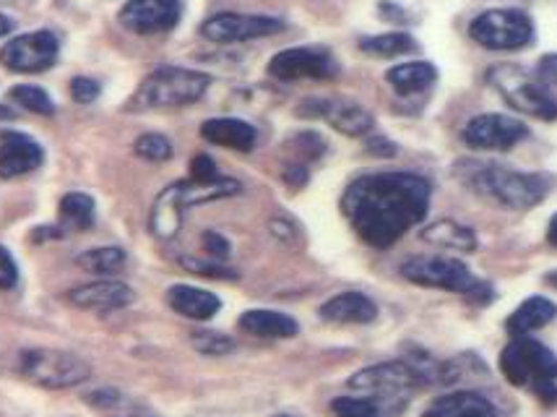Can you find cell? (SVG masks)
Listing matches in <instances>:
<instances>
[{
    "mask_svg": "<svg viewBox=\"0 0 557 417\" xmlns=\"http://www.w3.org/2000/svg\"><path fill=\"white\" fill-rule=\"evenodd\" d=\"M430 207V183L412 172H375L349 185L342 209L355 233L373 248L394 246L420 224Z\"/></svg>",
    "mask_w": 557,
    "mask_h": 417,
    "instance_id": "cell-1",
    "label": "cell"
},
{
    "mask_svg": "<svg viewBox=\"0 0 557 417\" xmlns=\"http://www.w3.org/2000/svg\"><path fill=\"white\" fill-rule=\"evenodd\" d=\"M469 185L480 196L506 209H532L545 201L549 191L547 177L532 175V172H516L503 168V164H474L469 172Z\"/></svg>",
    "mask_w": 557,
    "mask_h": 417,
    "instance_id": "cell-2",
    "label": "cell"
},
{
    "mask_svg": "<svg viewBox=\"0 0 557 417\" xmlns=\"http://www.w3.org/2000/svg\"><path fill=\"white\" fill-rule=\"evenodd\" d=\"M211 78L201 71L181 69V65H164L154 74L144 78L134 95V108L159 110V108H185L207 95Z\"/></svg>",
    "mask_w": 557,
    "mask_h": 417,
    "instance_id": "cell-3",
    "label": "cell"
},
{
    "mask_svg": "<svg viewBox=\"0 0 557 417\" xmlns=\"http://www.w3.org/2000/svg\"><path fill=\"white\" fill-rule=\"evenodd\" d=\"M424 379L412 363H381V366L364 368L349 379V389L362 392L370 400H375L383 407L386 417L391 413H399L407 405L409 394L420 387Z\"/></svg>",
    "mask_w": 557,
    "mask_h": 417,
    "instance_id": "cell-4",
    "label": "cell"
},
{
    "mask_svg": "<svg viewBox=\"0 0 557 417\" xmlns=\"http://www.w3.org/2000/svg\"><path fill=\"white\" fill-rule=\"evenodd\" d=\"M487 78L513 110L540 118V121H555L557 118V95L542 84L540 76L529 74L521 65L500 63L490 71Z\"/></svg>",
    "mask_w": 557,
    "mask_h": 417,
    "instance_id": "cell-5",
    "label": "cell"
},
{
    "mask_svg": "<svg viewBox=\"0 0 557 417\" xmlns=\"http://www.w3.org/2000/svg\"><path fill=\"white\" fill-rule=\"evenodd\" d=\"M18 373L39 389H73L91 376L89 363L63 349L32 347L18 353Z\"/></svg>",
    "mask_w": 557,
    "mask_h": 417,
    "instance_id": "cell-6",
    "label": "cell"
},
{
    "mask_svg": "<svg viewBox=\"0 0 557 417\" xmlns=\"http://www.w3.org/2000/svg\"><path fill=\"white\" fill-rule=\"evenodd\" d=\"M469 37L485 50H521L527 48V45H532L534 22L529 19V13H523L519 9H493L480 13V16L469 24Z\"/></svg>",
    "mask_w": 557,
    "mask_h": 417,
    "instance_id": "cell-7",
    "label": "cell"
},
{
    "mask_svg": "<svg viewBox=\"0 0 557 417\" xmlns=\"http://www.w3.org/2000/svg\"><path fill=\"white\" fill-rule=\"evenodd\" d=\"M401 277L420 287L446 290V293H487L485 284L474 280L467 263L450 256H414L401 263Z\"/></svg>",
    "mask_w": 557,
    "mask_h": 417,
    "instance_id": "cell-8",
    "label": "cell"
},
{
    "mask_svg": "<svg viewBox=\"0 0 557 417\" xmlns=\"http://www.w3.org/2000/svg\"><path fill=\"white\" fill-rule=\"evenodd\" d=\"M58 37L48 29L29 32V35L13 37L0 50V63L13 74H39L48 71L58 61Z\"/></svg>",
    "mask_w": 557,
    "mask_h": 417,
    "instance_id": "cell-9",
    "label": "cell"
},
{
    "mask_svg": "<svg viewBox=\"0 0 557 417\" xmlns=\"http://www.w3.org/2000/svg\"><path fill=\"white\" fill-rule=\"evenodd\" d=\"M529 136V128L521 121L508 115H497V112H487V115H476L467 123L461 131L463 144L469 149L480 151H508L516 144Z\"/></svg>",
    "mask_w": 557,
    "mask_h": 417,
    "instance_id": "cell-10",
    "label": "cell"
},
{
    "mask_svg": "<svg viewBox=\"0 0 557 417\" xmlns=\"http://www.w3.org/2000/svg\"><path fill=\"white\" fill-rule=\"evenodd\" d=\"M284 29V22L271 16H250V13H216L203 22L201 35L209 42L232 45V42H248V39L278 35Z\"/></svg>",
    "mask_w": 557,
    "mask_h": 417,
    "instance_id": "cell-11",
    "label": "cell"
},
{
    "mask_svg": "<svg viewBox=\"0 0 557 417\" xmlns=\"http://www.w3.org/2000/svg\"><path fill=\"white\" fill-rule=\"evenodd\" d=\"M553 363L555 357L545 344L529 340V336H516L500 355L503 376H506L513 387H532Z\"/></svg>",
    "mask_w": 557,
    "mask_h": 417,
    "instance_id": "cell-12",
    "label": "cell"
},
{
    "mask_svg": "<svg viewBox=\"0 0 557 417\" xmlns=\"http://www.w3.org/2000/svg\"><path fill=\"white\" fill-rule=\"evenodd\" d=\"M269 74L278 82H297V78H334L339 74L334 56L323 48H292L271 58Z\"/></svg>",
    "mask_w": 557,
    "mask_h": 417,
    "instance_id": "cell-13",
    "label": "cell"
},
{
    "mask_svg": "<svg viewBox=\"0 0 557 417\" xmlns=\"http://www.w3.org/2000/svg\"><path fill=\"white\" fill-rule=\"evenodd\" d=\"M181 22L177 0H128L121 9V24L134 35H162Z\"/></svg>",
    "mask_w": 557,
    "mask_h": 417,
    "instance_id": "cell-14",
    "label": "cell"
},
{
    "mask_svg": "<svg viewBox=\"0 0 557 417\" xmlns=\"http://www.w3.org/2000/svg\"><path fill=\"white\" fill-rule=\"evenodd\" d=\"M297 115L305 118H323L334 125L339 134L347 136H364L370 134L375 121L368 110L355 102H336V99H305L297 108Z\"/></svg>",
    "mask_w": 557,
    "mask_h": 417,
    "instance_id": "cell-15",
    "label": "cell"
},
{
    "mask_svg": "<svg viewBox=\"0 0 557 417\" xmlns=\"http://www.w3.org/2000/svg\"><path fill=\"white\" fill-rule=\"evenodd\" d=\"M45 160V151L32 136L18 131H0V177H22L37 170Z\"/></svg>",
    "mask_w": 557,
    "mask_h": 417,
    "instance_id": "cell-16",
    "label": "cell"
},
{
    "mask_svg": "<svg viewBox=\"0 0 557 417\" xmlns=\"http://www.w3.org/2000/svg\"><path fill=\"white\" fill-rule=\"evenodd\" d=\"M69 301L76 308L97 310V314H110V310H121L134 303V290L128 284L117 280H99L84 287H76L69 293Z\"/></svg>",
    "mask_w": 557,
    "mask_h": 417,
    "instance_id": "cell-17",
    "label": "cell"
},
{
    "mask_svg": "<svg viewBox=\"0 0 557 417\" xmlns=\"http://www.w3.org/2000/svg\"><path fill=\"white\" fill-rule=\"evenodd\" d=\"M168 303L175 314L194 321H209L222 308V301L214 293L201 287H190V284H175V287H170Z\"/></svg>",
    "mask_w": 557,
    "mask_h": 417,
    "instance_id": "cell-18",
    "label": "cell"
},
{
    "mask_svg": "<svg viewBox=\"0 0 557 417\" xmlns=\"http://www.w3.org/2000/svg\"><path fill=\"white\" fill-rule=\"evenodd\" d=\"M237 327L243 329L245 334H253L258 340H289L300 332L297 321L287 314H278V310H245L237 321Z\"/></svg>",
    "mask_w": 557,
    "mask_h": 417,
    "instance_id": "cell-19",
    "label": "cell"
},
{
    "mask_svg": "<svg viewBox=\"0 0 557 417\" xmlns=\"http://www.w3.org/2000/svg\"><path fill=\"white\" fill-rule=\"evenodd\" d=\"M201 136L209 144L235 151H250L256 147L258 138L253 125L237 121V118H214V121H207L201 125Z\"/></svg>",
    "mask_w": 557,
    "mask_h": 417,
    "instance_id": "cell-20",
    "label": "cell"
},
{
    "mask_svg": "<svg viewBox=\"0 0 557 417\" xmlns=\"http://www.w3.org/2000/svg\"><path fill=\"white\" fill-rule=\"evenodd\" d=\"M375 316L377 306L362 293L334 295L321 306V319L331 323H370Z\"/></svg>",
    "mask_w": 557,
    "mask_h": 417,
    "instance_id": "cell-21",
    "label": "cell"
},
{
    "mask_svg": "<svg viewBox=\"0 0 557 417\" xmlns=\"http://www.w3.org/2000/svg\"><path fill=\"white\" fill-rule=\"evenodd\" d=\"M422 417H497V409L487 396L476 392H454L437 396Z\"/></svg>",
    "mask_w": 557,
    "mask_h": 417,
    "instance_id": "cell-22",
    "label": "cell"
},
{
    "mask_svg": "<svg viewBox=\"0 0 557 417\" xmlns=\"http://www.w3.org/2000/svg\"><path fill=\"white\" fill-rule=\"evenodd\" d=\"M183 201H181V185H170L162 194L157 196L154 207H151V233H154L159 241H172L177 235L183 224Z\"/></svg>",
    "mask_w": 557,
    "mask_h": 417,
    "instance_id": "cell-23",
    "label": "cell"
},
{
    "mask_svg": "<svg viewBox=\"0 0 557 417\" xmlns=\"http://www.w3.org/2000/svg\"><path fill=\"white\" fill-rule=\"evenodd\" d=\"M386 82L391 84V89H394L396 95L412 97V95H420L424 89H430V86L437 82V69L428 61L401 63L388 71Z\"/></svg>",
    "mask_w": 557,
    "mask_h": 417,
    "instance_id": "cell-24",
    "label": "cell"
},
{
    "mask_svg": "<svg viewBox=\"0 0 557 417\" xmlns=\"http://www.w3.org/2000/svg\"><path fill=\"white\" fill-rule=\"evenodd\" d=\"M555 316H557L555 303L547 301V297L536 295V297H529V301H523L521 306L510 314L506 327L513 336H527L536 332V329H545Z\"/></svg>",
    "mask_w": 557,
    "mask_h": 417,
    "instance_id": "cell-25",
    "label": "cell"
},
{
    "mask_svg": "<svg viewBox=\"0 0 557 417\" xmlns=\"http://www.w3.org/2000/svg\"><path fill=\"white\" fill-rule=\"evenodd\" d=\"M181 185V201L183 207H198V204H209V201H219V198H230L237 196L243 191V185L232 177H222L219 175L216 181H207V183H198V181H183L177 183Z\"/></svg>",
    "mask_w": 557,
    "mask_h": 417,
    "instance_id": "cell-26",
    "label": "cell"
},
{
    "mask_svg": "<svg viewBox=\"0 0 557 417\" xmlns=\"http://www.w3.org/2000/svg\"><path fill=\"white\" fill-rule=\"evenodd\" d=\"M422 241L433 243L437 248H450V250H474L476 248V235L469 228H463L459 222L441 220L430 224L422 233Z\"/></svg>",
    "mask_w": 557,
    "mask_h": 417,
    "instance_id": "cell-27",
    "label": "cell"
},
{
    "mask_svg": "<svg viewBox=\"0 0 557 417\" xmlns=\"http://www.w3.org/2000/svg\"><path fill=\"white\" fill-rule=\"evenodd\" d=\"M95 198L69 194L61 198V224L65 230H89L95 224Z\"/></svg>",
    "mask_w": 557,
    "mask_h": 417,
    "instance_id": "cell-28",
    "label": "cell"
},
{
    "mask_svg": "<svg viewBox=\"0 0 557 417\" xmlns=\"http://www.w3.org/2000/svg\"><path fill=\"white\" fill-rule=\"evenodd\" d=\"M125 261H128V256H125V250L117 246L84 250V254L76 258L78 267L91 271V274H102V277L117 274V271L125 267Z\"/></svg>",
    "mask_w": 557,
    "mask_h": 417,
    "instance_id": "cell-29",
    "label": "cell"
},
{
    "mask_svg": "<svg viewBox=\"0 0 557 417\" xmlns=\"http://www.w3.org/2000/svg\"><path fill=\"white\" fill-rule=\"evenodd\" d=\"M360 50L377 58H399L407 56V52H414L417 42L409 35H401V32H391V35L364 37L360 42Z\"/></svg>",
    "mask_w": 557,
    "mask_h": 417,
    "instance_id": "cell-30",
    "label": "cell"
},
{
    "mask_svg": "<svg viewBox=\"0 0 557 417\" xmlns=\"http://www.w3.org/2000/svg\"><path fill=\"white\" fill-rule=\"evenodd\" d=\"M9 97L11 102L22 105L24 110L35 112V115H52V112H55V102H52V97L42 89V86L18 84L9 91Z\"/></svg>",
    "mask_w": 557,
    "mask_h": 417,
    "instance_id": "cell-31",
    "label": "cell"
},
{
    "mask_svg": "<svg viewBox=\"0 0 557 417\" xmlns=\"http://www.w3.org/2000/svg\"><path fill=\"white\" fill-rule=\"evenodd\" d=\"M331 409L336 417H386L383 407L370 396H339Z\"/></svg>",
    "mask_w": 557,
    "mask_h": 417,
    "instance_id": "cell-32",
    "label": "cell"
},
{
    "mask_svg": "<svg viewBox=\"0 0 557 417\" xmlns=\"http://www.w3.org/2000/svg\"><path fill=\"white\" fill-rule=\"evenodd\" d=\"M136 155L149 162H164L172 157V144L170 138L162 134H146L136 142Z\"/></svg>",
    "mask_w": 557,
    "mask_h": 417,
    "instance_id": "cell-33",
    "label": "cell"
},
{
    "mask_svg": "<svg viewBox=\"0 0 557 417\" xmlns=\"http://www.w3.org/2000/svg\"><path fill=\"white\" fill-rule=\"evenodd\" d=\"M190 342H194V347L201 355L219 357V355H230L232 349H235V342H232L230 336H224L219 332H194Z\"/></svg>",
    "mask_w": 557,
    "mask_h": 417,
    "instance_id": "cell-34",
    "label": "cell"
},
{
    "mask_svg": "<svg viewBox=\"0 0 557 417\" xmlns=\"http://www.w3.org/2000/svg\"><path fill=\"white\" fill-rule=\"evenodd\" d=\"M181 263L188 271L201 277H211V280H237V274L219 261H198V258H181Z\"/></svg>",
    "mask_w": 557,
    "mask_h": 417,
    "instance_id": "cell-35",
    "label": "cell"
},
{
    "mask_svg": "<svg viewBox=\"0 0 557 417\" xmlns=\"http://www.w3.org/2000/svg\"><path fill=\"white\" fill-rule=\"evenodd\" d=\"M532 389L545 405H557V363H553V366L532 383Z\"/></svg>",
    "mask_w": 557,
    "mask_h": 417,
    "instance_id": "cell-36",
    "label": "cell"
},
{
    "mask_svg": "<svg viewBox=\"0 0 557 417\" xmlns=\"http://www.w3.org/2000/svg\"><path fill=\"white\" fill-rule=\"evenodd\" d=\"M71 97L76 99L78 105H91L95 99L99 97V84L95 82V78H73L71 82Z\"/></svg>",
    "mask_w": 557,
    "mask_h": 417,
    "instance_id": "cell-37",
    "label": "cell"
},
{
    "mask_svg": "<svg viewBox=\"0 0 557 417\" xmlns=\"http://www.w3.org/2000/svg\"><path fill=\"white\" fill-rule=\"evenodd\" d=\"M201 243H203V248L209 250V256L214 258V261H224V258H230V254H232V246H230L227 237L214 233V230L203 233Z\"/></svg>",
    "mask_w": 557,
    "mask_h": 417,
    "instance_id": "cell-38",
    "label": "cell"
},
{
    "mask_svg": "<svg viewBox=\"0 0 557 417\" xmlns=\"http://www.w3.org/2000/svg\"><path fill=\"white\" fill-rule=\"evenodd\" d=\"M219 172H216V164L211 160L209 155H198L194 164H190V181H198V183H207V181H216Z\"/></svg>",
    "mask_w": 557,
    "mask_h": 417,
    "instance_id": "cell-39",
    "label": "cell"
},
{
    "mask_svg": "<svg viewBox=\"0 0 557 417\" xmlns=\"http://www.w3.org/2000/svg\"><path fill=\"white\" fill-rule=\"evenodd\" d=\"M18 282V269L13 256L0 246V290H11Z\"/></svg>",
    "mask_w": 557,
    "mask_h": 417,
    "instance_id": "cell-40",
    "label": "cell"
},
{
    "mask_svg": "<svg viewBox=\"0 0 557 417\" xmlns=\"http://www.w3.org/2000/svg\"><path fill=\"white\" fill-rule=\"evenodd\" d=\"M534 74L542 78V84H545L547 89L553 91V95H557V56H545V58H542L540 65H536Z\"/></svg>",
    "mask_w": 557,
    "mask_h": 417,
    "instance_id": "cell-41",
    "label": "cell"
},
{
    "mask_svg": "<svg viewBox=\"0 0 557 417\" xmlns=\"http://www.w3.org/2000/svg\"><path fill=\"white\" fill-rule=\"evenodd\" d=\"M284 181L297 188V185H302L305 181H308V168H305V164H289V168L284 170Z\"/></svg>",
    "mask_w": 557,
    "mask_h": 417,
    "instance_id": "cell-42",
    "label": "cell"
},
{
    "mask_svg": "<svg viewBox=\"0 0 557 417\" xmlns=\"http://www.w3.org/2000/svg\"><path fill=\"white\" fill-rule=\"evenodd\" d=\"M547 241L553 243V246L557 248V214L549 220V228H547Z\"/></svg>",
    "mask_w": 557,
    "mask_h": 417,
    "instance_id": "cell-43",
    "label": "cell"
},
{
    "mask_svg": "<svg viewBox=\"0 0 557 417\" xmlns=\"http://www.w3.org/2000/svg\"><path fill=\"white\" fill-rule=\"evenodd\" d=\"M11 26H13V22L9 16H3V13H0V37H5L11 32Z\"/></svg>",
    "mask_w": 557,
    "mask_h": 417,
    "instance_id": "cell-44",
    "label": "cell"
},
{
    "mask_svg": "<svg viewBox=\"0 0 557 417\" xmlns=\"http://www.w3.org/2000/svg\"><path fill=\"white\" fill-rule=\"evenodd\" d=\"M123 417H149V415H123Z\"/></svg>",
    "mask_w": 557,
    "mask_h": 417,
    "instance_id": "cell-45",
    "label": "cell"
},
{
    "mask_svg": "<svg viewBox=\"0 0 557 417\" xmlns=\"http://www.w3.org/2000/svg\"><path fill=\"white\" fill-rule=\"evenodd\" d=\"M278 417H287V415H278Z\"/></svg>",
    "mask_w": 557,
    "mask_h": 417,
    "instance_id": "cell-46",
    "label": "cell"
}]
</instances>
